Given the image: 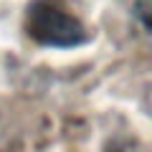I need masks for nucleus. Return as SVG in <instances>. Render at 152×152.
Here are the masks:
<instances>
[{"mask_svg":"<svg viewBox=\"0 0 152 152\" xmlns=\"http://www.w3.org/2000/svg\"><path fill=\"white\" fill-rule=\"evenodd\" d=\"M23 26L31 41L48 48H76L91 41L84 20L61 0H31L23 15Z\"/></svg>","mask_w":152,"mask_h":152,"instance_id":"nucleus-1","label":"nucleus"}]
</instances>
